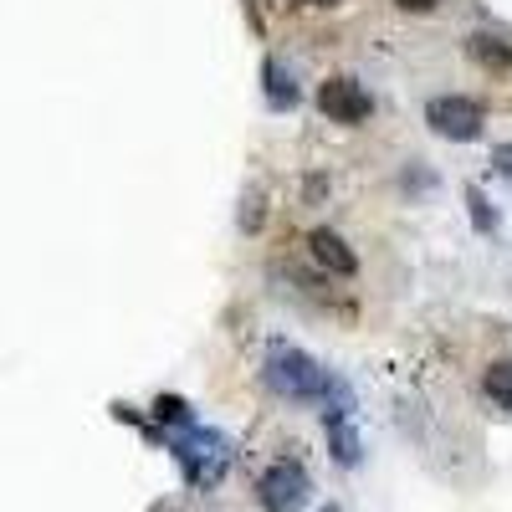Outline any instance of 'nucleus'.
Masks as SVG:
<instances>
[{"label":"nucleus","instance_id":"1a4fd4ad","mask_svg":"<svg viewBox=\"0 0 512 512\" xmlns=\"http://www.w3.org/2000/svg\"><path fill=\"white\" fill-rule=\"evenodd\" d=\"M262 93H267V108H272V113L297 108V82H292V72H287L277 57L262 62Z\"/></svg>","mask_w":512,"mask_h":512},{"label":"nucleus","instance_id":"20e7f679","mask_svg":"<svg viewBox=\"0 0 512 512\" xmlns=\"http://www.w3.org/2000/svg\"><path fill=\"white\" fill-rule=\"evenodd\" d=\"M425 123H431V134H436V139L472 144V139H482V123H487V113H482V103H477V98L441 93V98L425 103Z\"/></svg>","mask_w":512,"mask_h":512},{"label":"nucleus","instance_id":"4468645a","mask_svg":"<svg viewBox=\"0 0 512 512\" xmlns=\"http://www.w3.org/2000/svg\"><path fill=\"white\" fill-rule=\"evenodd\" d=\"M395 6H400V11H415V16H425V11H436L441 0H395Z\"/></svg>","mask_w":512,"mask_h":512},{"label":"nucleus","instance_id":"f8f14e48","mask_svg":"<svg viewBox=\"0 0 512 512\" xmlns=\"http://www.w3.org/2000/svg\"><path fill=\"white\" fill-rule=\"evenodd\" d=\"M466 205H472V226H477V236H492V231H497V210L487 205V190H482V185H466Z\"/></svg>","mask_w":512,"mask_h":512},{"label":"nucleus","instance_id":"f03ea898","mask_svg":"<svg viewBox=\"0 0 512 512\" xmlns=\"http://www.w3.org/2000/svg\"><path fill=\"white\" fill-rule=\"evenodd\" d=\"M169 456L180 461L190 487H216L226 477V466H231V441L205 431V425H190V431H180L175 441H169Z\"/></svg>","mask_w":512,"mask_h":512},{"label":"nucleus","instance_id":"6e6552de","mask_svg":"<svg viewBox=\"0 0 512 512\" xmlns=\"http://www.w3.org/2000/svg\"><path fill=\"white\" fill-rule=\"evenodd\" d=\"M466 52H472V62L487 67V72H512V41H502L492 31H472L466 36Z\"/></svg>","mask_w":512,"mask_h":512},{"label":"nucleus","instance_id":"2eb2a0df","mask_svg":"<svg viewBox=\"0 0 512 512\" xmlns=\"http://www.w3.org/2000/svg\"><path fill=\"white\" fill-rule=\"evenodd\" d=\"M323 512H344V507H338V502H328V507H323Z\"/></svg>","mask_w":512,"mask_h":512},{"label":"nucleus","instance_id":"dca6fc26","mask_svg":"<svg viewBox=\"0 0 512 512\" xmlns=\"http://www.w3.org/2000/svg\"><path fill=\"white\" fill-rule=\"evenodd\" d=\"M303 6H328V0H303Z\"/></svg>","mask_w":512,"mask_h":512},{"label":"nucleus","instance_id":"423d86ee","mask_svg":"<svg viewBox=\"0 0 512 512\" xmlns=\"http://www.w3.org/2000/svg\"><path fill=\"white\" fill-rule=\"evenodd\" d=\"M308 246H313V262H318L323 272H333V277H354V272H359V256L349 251V241L338 236V231L318 226V231L308 236Z\"/></svg>","mask_w":512,"mask_h":512},{"label":"nucleus","instance_id":"f257e3e1","mask_svg":"<svg viewBox=\"0 0 512 512\" xmlns=\"http://www.w3.org/2000/svg\"><path fill=\"white\" fill-rule=\"evenodd\" d=\"M262 379H267V390H272V395H282V400L323 405L338 374H328L313 354H303V349L282 344V338H272V344H267V364H262Z\"/></svg>","mask_w":512,"mask_h":512},{"label":"nucleus","instance_id":"9b49d317","mask_svg":"<svg viewBox=\"0 0 512 512\" xmlns=\"http://www.w3.org/2000/svg\"><path fill=\"white\" fill-rule=\"evenodd\" d=\"M154 420L159 425H175V431H190V425H195V415H190V405L180 395H159L154 400Z\"/></svg>","mask_w":512,"mask_h":512},{"label":"nucleus","instance_id":"ddd939ff","mask_svg":"<svg viewBox=\"0 0 512 512\" xmlns=\"http://www.w3.org/2000/svg\"><path fill=\"white\" fill-rule=\"evenodd\" d=\"M492 175H502L512 185V144H492Z\"/></svg>","mask_w":512,"mask_h":512},{"label":"nucleus","instance_id":"9d476101","mask_svg":"<svg viewBox=\"0 0 512 512\" xmlns=\"http://www.w3.org/2000/svg\"><path fill=\"white\" fill-rule=\"evenodd\" d=\"M482 390H487V400H492L497 410L512 415V359H497V364L482 374Z\"/></svg>","mask_w":512,"mask_h":512},{"label":"nucleus","instance_id":"0eeeda50","mask_svg":"<svg viewBox=\"0 0 512 512\" xmlns=\"http://www.w3.org/2000/svg\"><path fill=\"white\" fill-rule=\"evenodd\" d=\"M323 431H328V451H333L338 466H359V461H364V441H359L354 415H344V410L323 415Z\"/></svg>","mask_w":512,"mask_h":512},{"label":"nucleus","instance_id":"7ed1b4c3","mask_svg":"<svg viewBox=\"0 0 512 512\" xmlns=\"http://www.w3.org/2000/svg\"><path fill=\"white\" fill-rule=\"evenodd\" d=\"M256 502L262 512H303L313 502V477L297 456H277L262 477H256Z\"/></svg>","mask_w":512,"mask_h":512},{"label":"nucleus","instance_id":"39448f33","mask_svg":"<svg viewBox=\"0 0 512 512\" xmlns=\"http://www.w3.org/2000/svg\"><path fill=\"white\" fill-rule=\"evenodd\" d=\"M318 108H323L333 123L359 128V123L374 113V98H369V88H364L359 77H328L323 88H318Z\"/></svg>","mask_w":512,"mask_h":512}]
</instances>
